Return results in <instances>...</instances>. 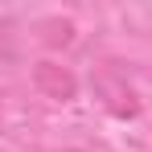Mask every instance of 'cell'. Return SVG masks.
Here are the masks:
<instances>
[{
	"label": "cell",
	"instance_id": "7a4b0ae2",
	"mask_svg": "<svg viewBox=\"0 0 152 152\" xmlns=\"http://www.w3.org/2000/svg\"><path fill=\"white\" fill-rule=\"evenodd\" d=\"M33 86L53 103H70L78 95V78L70 74V66H58V62H37L33 66Z\"/></svg>",
	"mask_w": 152,
	"mask_h": 152
},
{
	"label": "cell",
	"instance_id": "3957f363",
	"mask_svg": "<svg viewBox=\"0 0 152 152\" xmlns=\"http://www.w3.org/2000/svg\"><path fill=\"white\" fill-rule=\"evenodd\" d=\"M62 152H78V148H62Z\"/></svg>",
	"mask_w": 152,
	"mask_h": 152
},
{
	"label": "cell",
	"instance_id": "6da1fadb",
	"mask_svg": "<svg viewBox=\"0 0 152 152\" xmlns=\"http://www.w3.org/2000/svg\"><path fill=\"white\" fill-rule=\"evenodd\" d=\"M95 91H99V99L107 103L111 115H119V119H136L140 115V99H136V91L127 86V78L115 66H99L95 70Z\"/></svg>",
	"mask_w": 152,
	"mask_h": 152
}]
</instances>
